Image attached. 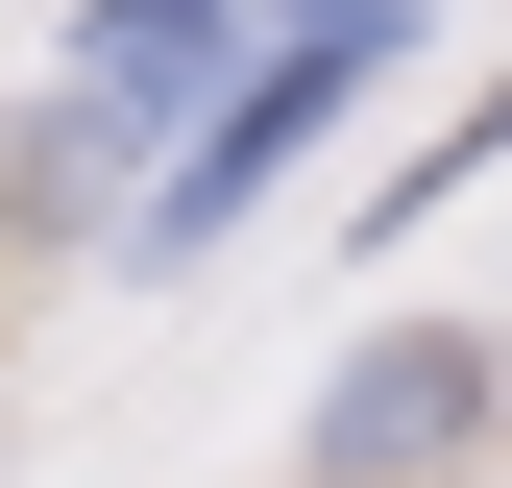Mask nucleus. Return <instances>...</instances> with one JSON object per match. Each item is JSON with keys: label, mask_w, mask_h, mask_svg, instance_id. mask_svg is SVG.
<instances>
[{"label": "nucleus", "mask_w": 512, "mask_h": 488, "mask_svg": "<svg viewBox=\"0 0 512 488\" xmlns=\"http://www.w3.org/2000/svg\"><path fill=\"white\" fill-rule=\"evenodd\" d=\"M366 74H391V0H269V74L196 98V147H171V196H147V269H171V244H220V220L269 196V171H293Z\"/></svg>", "instance_id": "f257e3e1"}, {"label": "nucleus", "mask_w": 512, "mask_h": 488, "mask_svg": "<svg viewBox=\"0 0 512 488\" xmlns=\"http://www.w3.org/2000/svg\"><path fill=\"white\" fill-rule=\"evenodd\" d=\"M464 415H488V366H464V342H366V366H342V415H317V464H415V440H464Z\"/></svg>", "instance_id": "7ed1b4c3"}, {"label": "nucleus", "mask_w": 512, "mask_h": 488, "mask_svg": "<svg viewBox=\"0 0 512 488\" xmlns=\"http://www.w3.org/2000/svg\"><path fill=\"white\" fill-rule=\"evenodd\" d=\"M244 25H269V0H98V49H74V98H49V147H74V171H98V147H147V122L196 98Z\"/></svg>", "instance_id": "f03ea898"}]
</instances>
